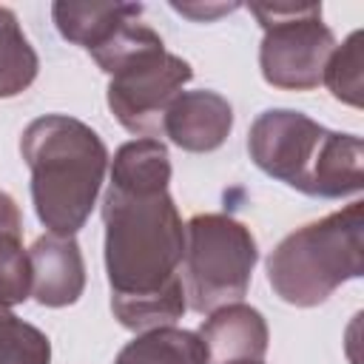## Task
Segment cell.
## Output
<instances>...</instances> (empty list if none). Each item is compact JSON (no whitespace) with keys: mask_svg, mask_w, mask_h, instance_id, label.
<instances>
[{"mask_svg":"<svg viewBox=\"0 0 364 364\" xmlns=\"http://www.w3.org/2000/svg\"><path fill=\"white\" fill-rule=\"evenodd\" d=\"M171 9L173 11H179V14H185V17H191V20H196V23H208V20H213V17H219V14H228V11H236L239 9V3H219V6H202V3H171Z\"/></svg>","mask_w":364,"mask_h":364,"instance_id":"obj_17","label":"cell"},{"mask_svg":"<svg viewBox=\"0 0 364 364\" xmlns=\"http://www.w3.org/2000/svg\"><path fill=\"white\" fill-rule=\"evenodd\" d=\"M114 364H208L205 344L196 333L179 327H154L128 341Z\"/></svg>","mask_w":364,"mask_h":364,"instance_id":"obj_13","label":"cell"},{"mask_svg":"<svg viewBox=\"0 0 364 364\" xmlns=\"http://www.w3.org/2000/svg\"><path fill=\"white\" fill-rule=\"evenodd\" d=\"M361 31H353L341 46L333 48L327 57L321 82L330 88V94L353 108L361 105Z\"/></svg>","mask_w":364,"mask_h":364,"instance_id":"obj_15","label":"cell"},{"mask_svg":"<svg viewBox=\"0 0 364 364\" xmlns=\"http://www.w3.org/2000/svg\"><path fill=\"white\" fill-rule=\"evenodd\" d=\"M20 154L31 171V202L37 219L57 236H74L91 216L105 168L108 148L82 119L46 114L26 125Z\"/></svg>","mask_w":364,"mask_h":364,"instance_id":"obj_2","label":"cell"},{"mask_svg":"<svg viewBox=\"0 0 364 364\" xmlns=\"http://www.w3.org/2000/svg\"><path fill=\"white\" fill-rule=\"evenodd\" d=\"M108 108L117 122L142 139L162 136V117L182 85L193 77L188 60L171 54L154 31L108 71Z\"/></svg>","mask_w":364,"mask_h":364,"instance_id":"obj_7","label":"cell"},{"mask_svg":"<svg viewBox=\"0 0 364 364\" xmlns=\"http://www.w3.org/2000/svg\"><path fill=\"white\" fill-rule=\"evenodd\" d=\"M142 14L139 3H68L60 0L51 6V17L57 31L74 43L82 46L88 54L100 48L122 23L136 20Z\"/></svg>","mask_w":364,"mask_h":364,"instance_id":"obj_11","label":"cell"},{"mask_svg":"<svg viewBox=\"0 0 364 364\" xmlns=\"http://www.w3.org/2000/svg\"><path fill=\"white\" fill-rule=\"evenodd\" d=\"M40 60L26 40L17 14L0 6V100L17 97L37 77Z\"/></svg>","mask_w":364,"mask_h":364,"instance_id":"obj_14","label":"cell"},{"mask_svg":"<svg viewBox=\"0 0 364 364\" xmlns=\"http://www.w3.org/2000/svg\"><path fill=\"white\" fill-rule=\"evenodd\" d=\"M205 344L208 364H236V361H262L267 353V321L264 316L242 301L225 304L202 321L196 333Z\"/></svg>","mask_w":364,"mask_h":364,"instance_id":"obj_10","label":"cell"},{"mask_svg":"<svg viewBox=\"0 0 364 364\" xmlns=\"http://www.w3.org/2000/svg\"><path fill=\"white\" fill-rule=\"evenodd\" d=\"M233 128V108L216 91H182L162 117V136L191 154L216 151Z\"/></svg>","mask_w":364,"mask_h":364,"instance_id":"obj_8","label":"cell"},{"mask_svg":"<svg viewBox=\"0 0 364 364\" xmlns=\"http://www.w3.org/2000/svg\"><path fill=\"white\" fill-rule=\"evenodd\" d=\"M364 273V205L327 213L287 233L267 256L273 293L293 307L327 301L344 282Z\"/></svg>","mask_w":364,"mask_h":364,"instance_id":"obj_4","label":"cell"},{"mask_svg":"<svg viewBox=\"0 0 364 364\" xmlns=\"http://www.w3.org/2000/svg\"><path fill=\"white\" fill-rule=\"evenodd\" d=\"M31 296V264L23 250V219L17 202L0 191V321H6L14 304Z\"/></svg>","mask_w":364,"mask_h":364,"instance_id":"obj_12","label":"cell"},{"mask_svg":"<svg viewBox=\"0 0 364 364\" xmlns=\"http://www.w3.org/2000/svg\"><path fill=\"white\" fill-rule=\"evenodd\" d=\"M264 37L259 68L264 82L284 91H310L321 82L327 57L336 48L333 31L321 20V3H250Z\"/></svg>","mask_w":364,"mask_h":364,"instance_id":"obj_6","label":"cell"},{"mask_svg":"<svg viewBox=\"0 0 364 364\" xmlns=\"http://www.w3.org/2000/svg\"><path fill=\"white\" fill-rule=\"evenodd\" d=\"M236 364H262V361H236Z\"/></svg>","mask_w":364,"mask_h":364,"instance_id":"obj_18","label":"cell"},{"mask_svg":"<svg viewBox=\"0 0 364 364\" xmlns=\"http://www.w3.org/2000/svg\"><path fill=\"white\" fill-rule=\"evenodd\" d=\"M31 296L43 307H68L85 290V262L74 236L46 233L28 250Z\"/></svg>","mask_w":364,"mask_h":364,"instance_id":"obj_9","label":"cell"},{"mask_svg":"<svg viewBox=\"0 0 364 364\" xmlns=\"http://www.w3.org/2000/svg\"><path fill=\"white\" fill-rule=\"evenodd\" d=\"M247 151L259 171L318 199H341L364 188V142L318 125L301 111H262L247 134Z\"/></svg>","mask_w":364,"mask_h":364,"instance_id":"obj_3","label":"cell"},{"mask_svg":"<svg viewBox=\"0 0 364 364\" xmlns=\"http://www.w3.org/2000/svg\"><path fill=\"white\" fill-rule=\"evenodd\" d=\"M168 182L165 142L139 136L117 148L102 199L105 273L114 318L136 333L171 327L188 307L179 276L185 225Z\"/></svg>","mask_w":364,"mask_h":364,"instance_id":"obj_1","label":"cell"},{"mask_svg":"<svg viewBox=\"0 0 364 364\" xmlns=\"http://www.w3.org/2000/svg\"><path fill=\"white\" fill-rule=\"evenodd\" d=\"M0 364H51L48 336L34 324L9 316L0 321Z\"/></svg>","mask_w":364,"mask_h":364,"instance_id":"obj_16","label":"cell"},{"mask_svg":"<svg viewBox=\"0 0 364 364\" xmlns=\"http://www.w3.org/2000/svg\"><path fill=\"white\" fill-rule=\"evenodd\" d=\"M259 247L247 225L228 213H196L185 225V301L193 313H213L242 301L250 287Z\"/></svg>","mask_w":364,"mask_h":364,"instance_id":"obj_5","label":"cell"}]
</instances>
